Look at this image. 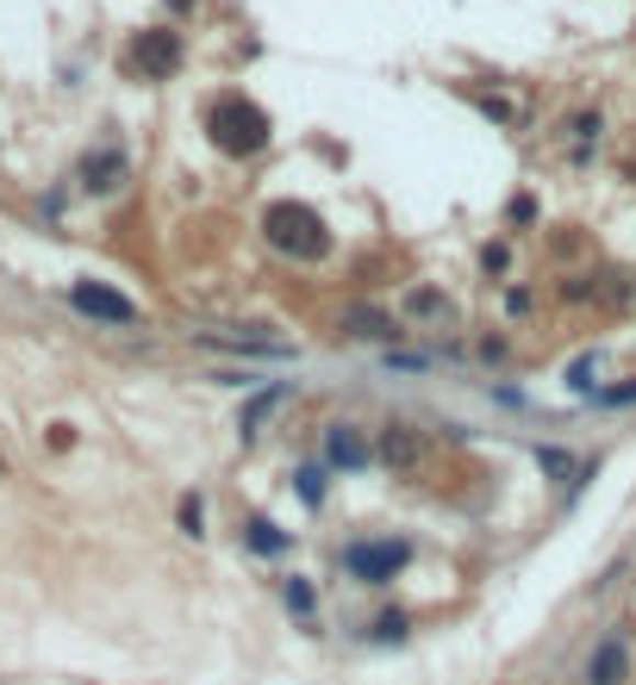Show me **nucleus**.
Returning <instances> with one entry per match:
<instances>
[{"mask_svg": "<svg viewBox=\"0 0 636 685\" xmlns=\"http://www.w3.org/2000/svg\"><path fill=\"white\" fill-rule=\"evenodd\" d=\"M405 561H412V542H400V536L349 542V549H344V573L356 580V586H387L393 573H405Z\"/></svg>", "mask_w": 636, "mask_h": 685, "instance_id": "20e7f679", "label": "nucleus"}, {"mask_svg": "<svg viewBox=\"0 0 636 685\" xmlns=\"http://www.w3.org/2000/svg\"><path fill=\"white\" fill-rule=\"evenodd\" d=\"M631 680V642L617 636V629H605L593 648H587V685H624Z\"/></svg>", "mask_w": 636, "mask_h": 685, "instance_id": "0eeeda50", "label": "nucleus"}, {"mask_svg": "<svg viewBox=\"0 0 636 685\" xmlns=\"http://www.w3.org/2000/svg\"><path fill=\"white\" fill-rule=\"evenodd\" d=\"M207 349H219V356H244V362H293V349L288 343H269V337H200Z\"/></svg>", "mask_w": 636, "mask_h": 685, "instance_id": "9d476101", "label": "nucleus"}, {"mask_svg": "<svg viewBox=\"0 0 636 685\" xmlns=\"http://www.w3.org/2000/svg\"><path fill=\"white\" fill-rule=\"evenodd\" d=\"M81 175H88V188H94V193H107V188H119V175H125V156H119V150H94L88 162H81Z\"/></svg>", "mask_w": 636, "mask_h": 685, "instance_id": "f8f14e48", "label": "nucleus"}, {"mask_svg": "<svg viewBox=\"0 0 636 685\" xmlns=\"http://www.w3.org/2000/svg\"><path fill=\"white\" fill-rule=\"evenodd\" d=\"M344 330L349 337H368V343H387V337H400V318L393 312H375V305H349Z\"/></svg>", "mask_w": 636, "mask_h": 685, "instance_id": "9b49d317", "label": "nucleus"}, {"mask_svg": "<svg viewBox=\"0 0 636 685\" xmlns=\"http://www.w3.org/2000/svg\"><path fill=\"white\" fill-rule=\"evenodd\" d=\"M244 542H250L256 554H281V549H288V536L275 530L269 517H250V530H244Z\"/></svg>", "mask_w": 636, "mask_h": 685, "instance_id": "ddd939ff", "label": "nucleus"}, {"mask_svg": "<svg viewBox=\"0 0 636 685\" xmlns=\"http://www.w3.org/2000/svg\"><path fill=\"white\" fill-rule=\"evenodd\" d=\"M325 461L331 468H344V474H362L368 461H375V449H368V437L356 430V424H331L325 430Z\"/></svg>", "mask_w": 636, "mask_h": 685, "instance_id": "1a4fd4ad", "label": "nucleus"}, {"mask_svg": "<svg viewBox=\"0 0 636 685\" xmlns=\"http://www.w3.org/2000/svg\"><path fill=\"white\" fill-rule=\"evenodd\" d=\"M568 386H574V393H599V356H580V362L568 368Z\"/></svg>", "mask_w": 636, "mask_h": 685, "instance_id": "f3484780", "label": "nucleus"}, {"mask_svg": "<svg viewBox=\"0 0 636 685\" xmlns=\"http://www.w3.org/2000/svg\"><path fill=\"white\" fill-rule=\"evenodd\" d=\"M537 468H543V474H556V480H568V474H574V456H568V449H543V442H537ZM568 486H574V480H568Z\"/></svg>", "mask_w": 636, "mask_h": 685, "instance_id": "dca6fc26", "label": "nucleus"}, {"mask_svg": "<svg viewBox=\"0 0 636 685\" xmlns=\"http://www.w3.org/2000/svg\"><path fill=\"white\" fill-rule=\"evenodd\" d=\"M293 405V386H256L250 400H244V412H237V430H244V442H256L263 430H269L281 412Z\"/></svg>", "mask_w": 636, "mask_h": 685, "instance_id": "6e6552de", "label": "nucleus"}, {"mask_svg": "<svg viewBox=\"0 0 636 685\" xmlns=\"http://www.w3.org/2000/svg\"><path fill=\"white\" fill-rule=\"evenodd\" d=\"M300 493H306V505H319V498H325V480H319V468H300Z\"/></svg>", "mask_w": 636, "mask_h": 685, "instance_id": "aec40b11", "label": "nucleus"}, {"mask_svg": "<svg viewBox=\"0 0 636 685\" xmlns=\"http://www.w3.org/2000/svg\"><path fill=\"white\" fill-rule=\"evenodd\" d=\"M375 461H381L387 474H400V480H424L431 468H437V442L424 437L419 424L387 418L381 437H375Z\"/></svg>", "mask_w": 636, "mask_h": 685, "instance_id": "7ed1b4c3", "label": "nucleus"}, {"mask_svg": "<svg viewBox=\"0 0 636 685\" xmlns=\"http://www.w3.org/2000/svg\"><path fill=\"white\" fill-rule=\"evenodd\" d=\"M281 598H288V605L300 610V617H306V610L319 605V598H312V586H306V580H288V586H281Z\"/></svg>", "mask_w": 636, "mask_h": 685, "instance_id": "6ab92c4d", "label": "nucleus"}, {"mask_svg": "<svg viewBox=\"0 0 636 685\" xmlns=\"http://www.w3.org/2000/svg\"><path fill=\"white\" fill-rule=\"evenodd\" d=\"M405 312H412V318H449V300L431 293V287H412V293H405Z\"/></svg>", "mask_w": 636, "mask_h": 685, "instance_id": "4468645a", "label": "nucleus"}, {"mask_svg": "<svg viewBox=\"0 0 636 685\" xmlns=\"http://www.w3.org/2000/svg\"><path fill=\"white\" fill-rule=\"evenodd\" d=\"M405 610H381V617H375V624H368V636H375V642H405Z\"/></svg>", "mask_w": 636, "mask_h": 685, "instance_id": "2eb2a0df", "label": "nucleus"}, {"mask_svg": "<svg viewBox=\"0 0 636 685\" xmlns=\"http://www.w3.org/2000/svg\"><path fill=\"white\" fill-rule=\"evenodd\" d=\"M207 132L212 144L225 156H256V150H269V113L256 106V100L244 94H219L207 106Z\"/></svg>", "mask_w": 636, "mask_h": 685, "instance_id": "f03ea898", "label": "nucleus"}, {"mask_svg": "<svg viewBox=\"0 0 636 685\" xmlns=\"http://www.w3.org/2000/svg\"><path fill=\"white\" fill-rule=\"evenodd\" d=\"M132 69L144 81H169L181 69V38H175L169 25H150V32H137L132 38Z\"/></svg>", "mask_w": 636, "mask_h": 685, "instance_id": "39448f33", "label": "nucleus"}, {"mask_svg": "<svg viewBox=\"0 0 636 685\" xmlns=\"http://www.w3.org/2000/svg\"><path fill=\"white\" fill-rule=\"evenodd\" d=\"M69 305L94 324H137V305L125 300V293H113V287H100V281H76L69 287Z\"/></svg>", "mask_w": 636, "mask_h": 685, "instance_id": "423d86ee", "label": "nucleus"}, {"mask_svg": "<svg viewBox=\"0 0 636 685\" xmlns=\"http://www.w3.org/2000/svg\"><path fill=\"white\" fill-rule=\"evenodd\" d=\"M263 231H269V244L281 249V256H293V262H325L331 256L325 218L312 206H300V200H275V206L263 212Z\"/></svg>", "mask_w": 636, "mask_h": 685, "instance_id": "f257e3e1", "label": "nucleus"}, {"mask_svg": "<svg viewBox=\"0 0 636 685\" xmlns=\"http://www.w3.org/2000/svg\"><path fill=\"white\" fill-rule=\"evenodd\" d=\"M181 530L200 536V498H181Z\"/></svg>", "mask_w": 636, "mask_h": 685, "instance_id": "412c9836", "label": "nucleus"}, {"mask_svg": "<svg viewBox=\"0 0 636 685\" xmlns=\"http://www.w3.org/2000/svg\"><path fill=\"white\" fill-rule=\"evenodd\" d=\"M593 400H599V405H612V412H624V405H636V381H624V386H599Z\"/></svg>", "mask_w": 636, "mask_h": 685, "instance_id": "a211bd4d", "label": "nucleus"}]
</instances>
